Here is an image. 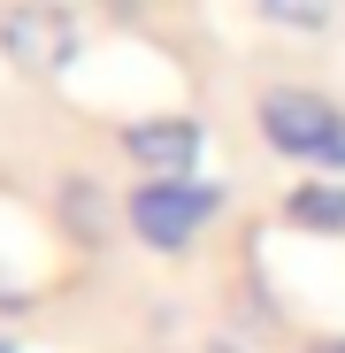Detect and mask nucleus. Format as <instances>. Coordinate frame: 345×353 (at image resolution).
Wrapping results in <instances>:
<instances>
[{"mask_svg":"<svg viewBox=\"0 0 345 353\" xmlns=\"http://www.w3.org/2000/svg\"><path fill=\"white\" fill-rule=\"evenodd\" d=\"M115 223H123V208H115L92 176H62V230L70 239L100 246V239H115Z\"/></svg>","mask_w":345,"mask_h":353,"instance_id":"nucleus-5","label":"nucleus"},{"mask_svg":"<svg viewBox=\"0 0 345 353\" xmlns=\"http://www.w3.org/2000/svg\"><path fill=\"white\" fill-rule=\"evenodd\" d=\"M123 154L138 176H200L207 131L200 115H138V123H123Z\"/></svg>","mask_w":345,"mask_h":353,"instance_id":"nucleus-4","label":"nucleus"},{"mask_svg":"<svg viewBox=\"0 0 345 353\" xmlns=\"http://www.w3.org/2000/svg\"><path fill=\"white\" fill-rule=\"evenodd\" d=\"M0 54H8L23 77L54 85V77H70V62L85 54V31H77V16L62 0H8V8H0Z\"/></svg>","mask_w":345,"mask_h":353,"instance_id":"nucleus-3","label":"nucleus"},{"mask_svg":"<svg viewBox=\"0 0 345 353\" xmlns=\"http://www.w3.org/2000/svg\"><path fill=\"white\" fill-rule=\"evenodd\" d=\"M261 139L307 169H345V115L307 85H269L261 92Z\"/></svg>","mask_w":345,"mask_h":353,"instance_id":"nucleus-2","label":"nucleus"},{"mask_svg":"<svg viewBox=\"0 0 345 353\" xmlns=\"http://www.w3.org/2000/svg\"><path fill=\"white\" fill-rule=\"evenodd\" d=\"M307 353H345V330H330V338H307Z\"/></svg>","mask_w":345,"mask_h":353,"instance_id":"nucleus-8","label":"nucleus"},{"mask_svg":"<svg viewBox=\"0 0 345 353\" xmlns=\"http://www.w3.org/2000/svg\"><path fill=\"white\" fill-rule=\"evenodd\" d=\"M253 8L284 31H330V0H253Z\"/></svg>","mask_w":345,"mask_h":353,"instance_id":"nucleus-7","label":"nucleus"},{"mask_svg":"<svg viewBox=\"0 0 345 353\" xmlns=\"http://www.w3.org/2000/svg\"><path fill=\"white\" fill-rule=\"evenodd\" d=\"M0 353H8V345H0Z\"/></svg>","mask_w":345,"mask_h":353,"instance_id":"nucleus-9","label":"nucleus"},{"mask_svg":"<svg viewBox=\"0 0 345 353\" xmlns=\"http://www.w3.org/2000/svg\"><path fill=\"white\" fill-rule=\"evenodd\" d=\"M284 223L307 230V239H345V185L337 176H307V185L284 200Z\"/></svg>","mask_w":345,"mask_h":353,"instance_id":"nucleus-6","label":"nucleus"},{"mask_svg":"<svg viewBox=\"0 0 345 353\" xmlns=\"http://www.w3.org/2000/svg\"><path fill=\"white\" fill-rule=\"evenodd\" d=\"M215 208H222V192L207 185V176H138V192L123 200V223L154 254H185L215 223Z\"/></svg>","mask_w":345,"mask_h":353,"instance_id":"nucleus-1","label":"nucleus"}]
</instances>
